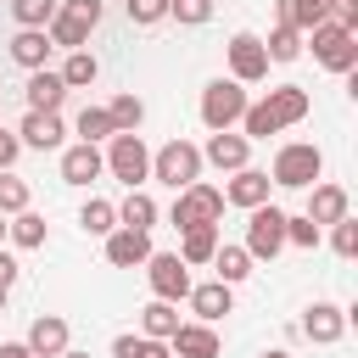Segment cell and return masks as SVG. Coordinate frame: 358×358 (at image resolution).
I'll return each mask as SVG.
<instances>
[{
	"label": "cell",
	"instance_id": "cell-31",
	"mask_svg": "<svg viewBox=\"0 0 358 358\" xmlns=\"http://www.w3.org/2000/svg\"><path fill=\"white\" fill-rule=\"evenodd\" d=\"M56 73H62V84H67V90H90V84L101 78V62H95V56H90V45H84V50H67V62H62Z\"/></svg>",
	"mask_w": 358,
	"mask_h": 358
},
{
	"label": "cell",
	"instance_id": "cell-30",
	"mask_svg": "<svg viewBox=\"0 0 358 358\" xmlns=\"http://www.w3.org/2000/svg\"><path fill=\"white\" fill-rule=\"evenodd\" d=\"M246 274H252V252H246V246H224V241H218V252H213V280L241 285Z\"/></svg>",
	"mask_w": 358,
	"mask_h": 358
},
{
	"label": "cell",
	"instance_id": "cell-27",
	"mask_svg": "<svg viewBox=\"0 0 358 358\" xmlns=\"http://www.w3.org/2000/svg\"><path fill=\"white\" fill-rule=\"evenodd\" d=\"M157 218H162V213H157V201L145 196V185L117 201V224H123V229H157Z\"/></svg>",
	"mask_w": 358,
	"mask_h": 358
},
{
	"label": "cell",
	"instance_id": "cell-11",
	"mask_svg": "<svg viewBox=\"0 0 358 358\" xmlns=\"http://www.w3.org/2000/svg\"><path fill=\"white\" fill-rule=\"evenodd\" d=\"M268 196H274V179H268L263 168H252V162H246V168H235V173H229V185H224V201H229V207H241V213L263 207Z\"/></svg>",
	"mask_w": 358,
	"mask_h": 358
},
{
	"label": "cell",
	"instance_id": "cell-18",
	"mask_svg": "<svg viewBox=\"0 0 358 358\" xmlns=\"http://www.w3.org/2000/svg\"><path fill=\"white\" fill-rule=\"evenodd\" d=\"M28 352H39V358H56V352H67L73 347V330H67V319L62 313H39L34 324H28Z\"/></svg>",
	"mask_w": 358,
	"mask_h": 358
},
{
	"label": "cell",
	"instance_id": "cell-17",
	"mask_svg": "<svg viewBox=\"0 0 358 358\" xmlns=\"http://www.w3.org/2000/svg\"><path fill=\"white\" fill-rule=\"evenodd\" d=\"M185 302H190V313H196L201 324H218L224 313H235V285L207 280V285H190V291H185Z\"/></svg>",
	"mask_w": 358,
	"mask_h": 358
},
{
	"label": "cell",
	"instance_id": "cell-2",
	"mask_svg": "<svg viewBox=\"0 0 358 358\" xmlns=\"http://www.w3.org/2000/svg\"><path fill=\"white\" fill-rule=\"evenodd\" d=\"M101 0H62L56 6V17L45 22V34H50V45L56 50H84L90 45V34H95V22H101Z\"/></svg>",
	"mask_w": 358,
	"mask_h": 358
},
{
	"label": "cell",
	"instance_id": "cell-49",
	"mask_svg": "<svg viewBox=\"0 0 358 358\" xmlns=\"http://www.w3.org/2000/svg\"><path fill=\"white\" fill-rule=\"evenodd\" d=\"M22 358H39V352H22Z\"/></svg>",
	"mask_w": 358,
	"mask_h": 358
},
{
	"label": "cell",
	"instance_id": "cell-6",
	"mask_svg": "<svg viewBox=\"0 0 358 358\" xmlns=\"http://www.w3.org/2000/svg\"><path fill=\"white\" fill-rule=\"evenodd\" d=\"M101 157H106V173H112L117 185H129V190H140V185L151 179V151H145L140 134H112Z\"/></svg>",
	"mask_w": 358,
	"mask_h": 358
},
{
	"label": "cell",
	"instance_id": "cell-35",
	"mask_svg": "<svg viewBox=\"0 0 358 358\" xmlns=\"http://www.w3.org/2000/svg\"><path fill=\"white\" fill-rule=\"evenodd\" d=\"M112 358H173V352H168V341H151V336H117Z\"/></svg>",
	"mask_w": 358,
	"mask_h": 358
},
{
	"label": "cell",
	"instance_id": "cell-38",
	"mask_svg": "<svg viewBox=\"0 0 358 358\" xmlns=\"http://www.w3.org/2000/svg\"><path fill=\"white\" fill-rule=\"evenodd\" d=\"M28 196H34V190H28V179H17L11 168H0V213H6V218H11V213H22V207H28Z\"/></svg>",
	"mask_w": 358,
	"mask_h": 358
},
{
	"label": "cell",
	"instance_id": "cell-15",
	"mask_svg": "<svg viewBox=\"0 0 358 358\" xmlns=\"http://www.w3.org/2000/svg\"><path fill=\"white\" fill-rule=\"evenodd\" d=\"M168 352H173V358H218V352H224V341H218V330H213V324H201V319H190V324H185V319H179V330L168 336Z\"/></svg>",
	"mask_w": 358,
	"mask_h": 358
},
{
	"label": "cell",
	"instance_id": "cell-13",
	"mask_svg": "<svg viewBox=\"0 0 358 358\" xmlns=\"http://www.w3.org/2000/svg\"><path fill=\"white\" fill-rule=\"evenodd\" d=\"M101 241H106V263H112V268H140V263L157 252V246H151V229H123V224H117L112 235H101Z\"/></svg>",
	"mask_w": 358,
	"mask_h": 358
},
{
	"label": "cell",
	"instance_id": "cell-42",
	"mask_svg": "<svg viewBox=\"0 0 358 358\" xmlns=\"http://www.w3.org/2000/svg\"><path fill=\"white\" fill-rule=\"evenodd\" d=\"M17 157H22V140H17L11 129H0V168H11Z\"/></svg>",
	"mask_w": 358,
	"mask_h": 358
},
{
	"label": "cell",
	"instance_id": "cell-44",
	"mask_svg": "<svg viewBox=\"0 0 358 358\" xmlns=\"http://www.w3.org/2000/svg\"><path fill=\"white\" fill-rule=\"evenodd\" d=\"M28 352V341H0V358H22Z\"/></svg>",
	"mask_w": 358,
	"mask_h": 358
},
{
	"label": "cell",
	"instance_id": "cell-41",
	"mask_svg": "<svg viewBox=\"0 0 358 358\" xmlns=\"http://www.w3.org/2000/svg\"><path fill=\"white\" fill-rule=\"evenodd\" d=\"M123 6H129V22H140V28H157L168 17V0H123Z\"/></svg>",
	"mask_w": 358,
	"mask_h": 358
},
{
	"label": "cell",
	"instance_id": "cell-4",
	"mask_svg": "<svg viewBox=\"0 0 358 358\" xmlns=\"http://www.w3.org/2000/svg\"><path fill=\"white\" fill-rule=\"evenodd\" d=\"M218 218H224V190L218 185L196 179V185L173 190V207H168V224L173 229H196V224H218Z\"/></svg>",
	"mask_w": 358,
	"mask_h": 358
},
{
	"label": "cell",
	"instance_id": "cell-22",
	"mask_svg": "<svg viewBox=\"0 0 358 358\" xmlns=\"http://www.w3.org/2000/svg\"><path fill=\"white\" fill-rule=\"evenodd\" d=\"M22 95H28V112H62V101H67V84H62V73H50V67H34V73H28V84H22Z\"/></svg>",
	"mask_w": 358,
	"mask_h": 358
},
{
	"label": "cell",
	"instance_id": "cell-9",
	"mask_svg": "<svg viewBox=\"0 0 358 358\" xmlns=\"http://www.w3.org/2000/svg\"><path fill=\"white\" fill-rule=\"evenodd\" d=\"M140 268H145V280H151V296L185 302V291H190V263H185L179 252H151Z\"/></svg>",
	"mask_w": 358,
	"mask_h": 358
},
{
	"label": "cell",
	"instance_id": "cell-50",
	"mask_svg": "<svg viewBox=\"0 0 358 358\" xmlns=\"http://www.w3.org/2000/svg\"><path fill=\"white\" fill-rule=\"evenodd\" d=\"M0 106H6V90H0Z\"/></svg>",
	"mask_w": 358,
	"mask_h": 358
},
{
	"label": "cell",
	"instance_id": "cell-46",
	"mask_svg": "<svg viewBox=\"0 0 358 358\" xmlns=\"http://www.w3.org/2000/svg\"><path fill=\"white\" fill-rule=\"evenodd\" d=\"M6 296H11V291H6V285H0V313H6Z\"/></svg>",
	"mask_w": 358,
	"mask_h": 358
},
{
	"label": "cell",
	"instance_id": "cell-23",
	"mask_svg": "<svg viewBox=\"0 0 358 358\" xmlns=\"http://www.w3.org/2000/svg\"><path fill=\"white\" fill-rule=\"evenodd\" d=\"M6 50H11V62H17L22 73H34V67H45V62H50V50H56V45H50V34H45V28H17Z\"/></svg>",
	"mask_w": 358,
	"mask_h": 358
},
{
	"label": "cell",
	"instance_id": "cell-5",
	"mask_svg": "<svg viewBox=\"0 0 358 358\" xmlns=\"http://www.w3.org/2000/svg\"><path fill=\"white\" fill-rule=\"evenodd\" d=\"M201 145H190V140H168L162 151H151V179L157 185H168V190H185V185H196L201 179Z\"/></svg>",
	"mask_w": 358,
	"mask_h": 358
},
{
	"label": "cell",
	"instance_id": "cell-34",
	"mask_svg": "<svg viewBox=\"0 0 358 358\" xmlns=\"http://www.w3.org/2000/svg\"><path fill=\"white\" fill-rule=\"evenodd\" d=\"M6 6H11L17 28H45V22L56 17V6H62V0H6Z\"/></svg>",
	"mask_w": 358,
	"mask_h": 358
},
{
	"label": "cell",
	"instance_id": "cell-43",
	"mask_svg": "<svg viewBox=\"0 0 358 358\" xmlns=\"http://www.w3.org/2000/svg\"><path fill=\"white\" fill-rule=\"evenodd\" d=\"M17 274H22V263H17L11 252H0V285H6V291L17 285Z\"/></svg>",
	"mask_w": 358,
	"mask_h": 358
},
{
	"label": "cell",
	"instance_id": "cell-12",
	"mask_svg": "<svg viewBox=\"0 0 358 358\" xmlns=\"http://www.w3.org/2000/svg\"><path fill=\"white\" fill-rule=\"evenodd\" d=\"M246 157H252V140H246V134H235V129H213V134H207V145H201V162H213L218 173L246 168Z\"/></svg>",
	"mask_w": 358,
	"mask_h": 358
},
{
	"label": "cell",
	"instance_id": "cell-33",
	"mask_svg": "<svg viewBox=\"0 0 358 358\" xmlns=\"http://www.w3.org/2000/svg\"><path fill=\"white\" fill-rule=\"evenodd\" d=\"M263 50H268V62H296L302 56V34L285 28V22H274V34L263 39Z\"/></svg>",
	"mask_w": 358,
	"mask_h": 358
},
{
	"label": "cell",
	"instance_id": "cell-20",
	"mask_svg": "<svg viewBox=\"0 0 358 358\" xmlns=\"http://www.w3.org/2000/svg\"><path fill=\"white\" fill-rule=\"evenodd\" d=\"M17 140H22L28 151H56V145L67 140V123H62V112H28L22 129H17Z\"/></svg>",
	"mask_w": 358,
	"mask_h": 358
},
{
	"label": "cell",
	"instance_id": "cell-39",
	"mask_svg": "<svg viewBox=\"0 0 358 358\" xmlns=\"http://www.w3.org/2000/svg\"><path fill=\"white\" fill-rule=\"evenodd\" d=\"M330 246H336V257H358V218L352 213L330 224Z\"/></svg>",
	"mask_w": 358,
	"mask_h": 358
},
{
	"label": "cell",
	"instance_id": "cell-45",
	"mask_svg": "<svg viewBox=\"0 0 358 358\" xmlns=\"http://www.w3.org/2000/svg\"><path fill=\"white\" fill-rule=\"evenodd\" d=\"M56 358H90V352H73V347H67V352H56Z\"/></svg>",
	"mask_w": 358,
	"mask_h": 358
},
{
	"label": "cell",
	"instance_id": "cell-37",
	"mask_svg": "<svg viewBox=\"0 0 358 358\" xmlns=\"http://www.w3.org/2000/svg\"><path fill=\"white\" fill-rule=\"evenodd\" d=\"M319 235H324V229H319L308 213H285V246H302V252H313V246H319Z\"/></svg>",
	"mask_w": 358,
	"mask_h": 358
},
{
	"label": "cell",
	"instance_id": "cell-10",
	"mask_svg": "<svg viewBox=\"0 0 358 358\" xmlns=\"http://www.w3.org/2000/svg\"><path fill=\"white\" fill-rule=\"evenodd\" d=\"M224 56H229V78H235V84H257V78H268V50H263L257 34L241 28V34L224 45Z\"/></svg>",
	"mask_w": 358,
	"mask_h": 358
},
{
	"label": "cell",
	"instance_id": "cell-36",
	"mask_svg": "<svg viewBox=\"0 0 358 358\" xmlns=\"http://www.w3.org/2000/svg\"><path fill=\"white\" fill-rule=\"evenodd\" d=\"M117 129H112V117H106V106H84L78 112V140H90V145H101V140H112Z\"/></svg>",
	"mask_w": 358,
	"mask_h": 358
},
{
	"label": "cell",
	"instance_id": "cell-48",
	"mask_svg": "<svg viewBox=\"0 0 358 358\" xmlns=\"http://www.w3.org/2000/svg\"><path fill=\"white\" fill-rule=\"evenodd\" d=\"M0 241H6V213H0Z\"/></svg>",
	"mask_w": 358,
	"mask_h": 358
},
{
	"label": "cell",
	"instance_id": "cell-21",
	"mask_svg": "<svg viewBox=\"0 0 358 358\" xmlns=\"http://www.w3.org/2000/svg\"><path fill=\"white\" fill-rule=\"evenodd\" d=\"M352 213V196L341 190V185H330V179H319V185H308V218L324 229V224H336V218H347Z\"/></svg>",
	"mask_w": 358,
	"mask_h": 358
},
{
	"label": "cell",
	"instance_id": "cell-16",
	"mask_svg": "<svg viewBox=\"0 0 358 358\" xmlns=\"http://www.w3.org/2000/svg\"><path fill=\"white\" fill-rule=\"evenodd\" d=\"M106 173V157H101V145H90V140H78V145H67L62 151V185H95Z\"/></svg>",
	"mask_w": 358,
	"mask_h": 358
},
{
	"label": "cell",
	"instance_id": "cell-32",
	"mask_svg": "<svg viewBox=\"0 0 358 358\" xmlns=\"http://www.w3.org/2000/svg\"><path fill=\"white\" fill-rule=\"evenodd\" d=\"M78 229H84V235H112V229H117V207L101 201V196H90V201L78 207Z\"/></svg>",
	"mask_w": 358,
	"mask_h": 358
},
{
	"label": "cell",
	"instance_id": "cell-8",
	"mask_svg": "<svg viewBox=\"0 0 358 358\" xmlns=\"http://www.w3.org/2000/svg\"><path fill=\"white\" fill-rule=\"evenodd\" d=\"M241 112H246V84L213 78V84L201 90V123H207V134H213V129H235Z\"/></svg>",
	"mask_w": 358,
	"mask_h": 358
},
{
	"label": "cell",
	"instance_id": "cell-19",
	"mask_svg": "<svg viewBox=\"0 0 358 358\" xmlns=\"http://www.w3.org/2000/svg\"><path fill=\"white\" fill-rule=\"evenodd\" d=\"M263 106H268V117H274L280 129H291V123H302V117L313 112V95H308L302 84H280V90L263 95Z\"/></svg>",
	"mask_w": 358,
	"mask_h": 358
},
{
	"label": "cell",
	"instance_id": "cell-47",
	"mask_svg": "<svg viewBox=\"0 0 358 358\" xmlns=\"http://www.w3.org/2000/svg\"><path fill=\"white\" fill-rule=\"evenodd\" d=\"M263 358H291V352H280V347H274V352H263Z\"/></svg>",
	"mask_w": 358,
	"mask_h": 358
},
{
	"label": "cell",
	"instance_id": "cell-1",
	"mask_svg": "<svg viewBox=\"0 0 358 358\" xmlns=\"http://www.w3.org/2000/svg\"><path fill=\"white\" fill-rule=\"evenodd\" d=\"M268 179H274L280 190H308V185L324 179V151H319L313 140H285V145L274 151Z\"/></svg>",
	"mask_w": 358,
	"mask_h": 358
},
{
	"label": "cell",
	"instance_id": "cell-25",
	"mask_svg": "<svg viewBox=\"0 0 358 358\" xmlns=\"http://www.w3.org/2000/svg\"><path fill=\"white\" fill-rule=\"evenodd\" d=\"M179 330V302H162V296H151L145 308H140V336H151V341H168Z\"/></svg>",
	"mask_w": 358,
	"mask_h": 358
},
{
	"label": "cell",
	"instance_id": "cell-3",
	"mask_svg": "<svg viewBox=\"0 0 358 358\" xmlns=\"http://www.w3.org/2000/svg\"><path fill=\"white\" fill-rule=\"evenodd\" d=\"M302 39H313V62H319L324 73H341V78H347V73L358 67V34H352V28H341V22L324 17V22L308 28Z\"/></svg>",
	"mask_w": 358,
	"mask_h": 358
},
{
	"label": "cell",
	"instance_id": "cell-7",
	"mask_svg": "<svg viewBox=\"0 0 358 358\" xmlns=\"http://www.w3.org/2000/svg\"><path fill=\"white\" fill-rule=\"evenodd\" d=\"M241 246L252 252V263H274V257L285 252V213H280L274 201L252 207V213H246V241H241Z\"/></svg>",
	"mask_w": 358,
	"mask_h": 358
},
{
	"label": "cell",
	"instance_id": "cell-26",
	"mask_svg": "<svg viewBox=\"0 0 358 358\" xmlns=\"http://www.w3.org/2000/svg\"><path fill=\"white\" fill-rule=\"evenodd\" d=\"M274 17H280L285 28H296V34H308V28H319V22L330 17V6H324V0H274Z\"/></svg>",
	"mask_w": 358,
	"mask_h": 358
},
{
	"label": "cell",
	"instance_id": "cell-40",
	"mask_svg": "<svg viewBox=\"0 0 358 358\" xmlns=\"http://www.w3.org/2000/svg\"><path fill=\"white\" fill-rule=\"evenodd\" d=\"M168 17H179L185 28H201L213 17V0H168Z\"/></svg>",
	"mask_w": 358,
	"mask_h": 358
},
{
	"label": "cell",
	"instance_id": "cell-24",
	"mask_svg": "<svg viewBox=\"0 0 358 358\" xmlns=\"http://www.w3.org/2000/svg\"><path fill=\"white\" fill-rule=\"evenodd\" d=\"M6 235H11V246H22V252H39V246L50 241V224H45V218H39L34 207H22V213H11Z\"/></svg>",
	"mask_w": 358,
	"mask_h": 358
},
{
	"label": "cell",
	"instance_id": "cell-14",
	"mask_svg": "<svg viewBox=\"0 0 358 358\" xmlns=\"http://www.w3.org/2000/svg\"><path fill=\"white\" fill-rule=\"evenodd\" d=\"M302 336H308L313 347H336V341L347 336V313H341L336 302H308V308H302Z\"/></svg>",
	"mask_w": 358,
	"mask_h": 358
},
{
	"label": "cell",
	"instance_id": "cell-28",
	"mask_svg": "<svg viewBox=\"0 0 358 358\" xmlns=\"http://www.w3.org/2000/svg\"><path fill=\"white\" fill-rule=\"evenodd\" d=\"M185 241H179V257L190 263V268H201V263H213V252H218V224H196V229H179Z\"/></svg>",
	"mask_w": 358,
	"mask_h": 358
},
{
	"label": "cell",
	"instance_id": "cell-29",
	"mask_svg": "<svg viewBox=\"0 0 358 358\" xmlns=\"http://www.w3.org/2000/svg\"><path fill=\"white\" fill-rule=\"evenodd\" d=\"M106 117H112L117 134H140V123H145V101H140L134 90H123V95L106 101Z\"/></svg>",
	"mask_w": 358,
	"mask_h": 358
}]
</instances>
